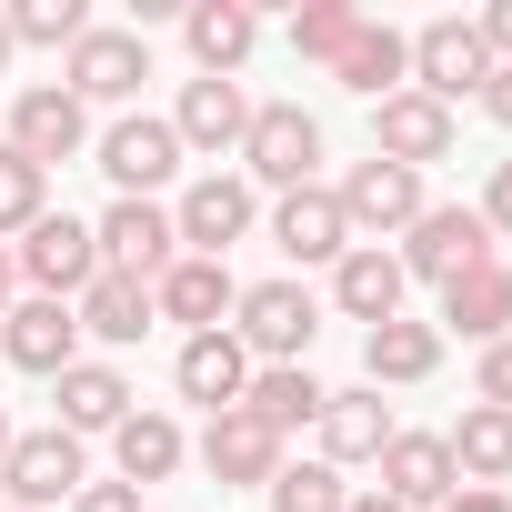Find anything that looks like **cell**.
I'll use <instances>...</instances> for the list:
<instances>
[{
	"label": "cell",
	"mask_w": 512,
	"mask_h": 512,
	"mask_svg": "<svg viewBox=\"0 0 512 512\" xmlns=\"http://www.w3.org/2000/svg\"><path fill=\"white\" fill-rule=\"evenodd\" d=\"M81 482H91V452L61 422L51 432H11V452H0V492H11V512H61Z\"/></svg>",
	"instance_id": "1"
},
{
	"label": "cell",
	"mask_w": 512,
	"mask_h": 512,
	"mask_svg": "<svg viewBox=\"0 0 512 512\" xmlns=\"http://www.w3.org/2000/svg\"><path fill=\"white\" fill-rule=\"evenodd\" d=\"M21 282L41 292V302H81L91 282H101V241H91V221H71V211H41L31 231H21Z\"/></svg>",
	"instance_id": "2"
},
{
	"label": "cell",
	"mask_w": 512,
	"mask_h": 512,
	"mask_svg": "<svg viewBox=\"0 0 512 512\" xmlns=\"http://www.w3.org/2000/svg\"><path fill=\"white\" fill-rule=\"evenodd\" d=\"M492 262V231H482V211H462V201H422V221L402 231V282H462V272H482Z\"/></svg>",
	"instance_id": "3"
},
{
	"label": "cell",
	"mask_w": 512,
	"mask_h": 512,
	"mask_svg": "<svg viewBox=\"0 0 512 512\" xmlns=\"http://www.w3.org/2000/svg\"><path fill=\"white\" fill-rule=\"evenodd\" d=\"M322 161V121L302 101H251V131H241V181H272V191H302Z\"/></svg>",
	"instance_id": "4"
},
{
	"label": "cell",
	"mask_w": 512,
	"mask_h": 512,
	"mask_svg": "<svg viewBox=\"0 0 512 512\" xmlns=\"http://www.w3.org/2000/svg\"><path fill=\"white\" fill-rule=\"evenodd\" d=\"M482 81H492V41H482V21H422V31H412V91H422V101L452 111L462 91L482 101Z\"/></svg>",
	"instance_id": "5"
},
{
	"label": "cell",
	"mask_w": 512,
	"mask_h": 512,
	"mask_svg": "<svg viewBox=\"0 0 512 512\" xmlns=\"http://www.w3.org/2000/svg\"><path fill=\"white\" fill-rule=\"evenodd\" d=\"M91 241H101V272H121V282H141V292L181 262V231H171L161 201H111V211L91 221Z\"/></svg>",
	"instance_id": "6"
},
{
	"label": "cell",
	"mask_w": 512,
	"mask_h": 512,
	"mask_svg": "<svg viewBox=\"0 0 512 512\" xmlns=\"http://www.w3.org/2000/svg\"><path fill=\"white\" fill-rule=\"evenodd\" d=\"M231 312H241V322H231V342H241V352H262V362H302V352H312V332H322V302H312L302 282H251Z\"/></svg>",
	"instance_id": "7"
},
{
	"label": "cell",
	"mask_w": 512,
	"mask_h": 512,
	"mask_svg": "<svg viewBox=\"0 0 512 512\" xmlns=\"http://www.w3.org/2000/svg\"><path fill=\"white\" fill-rule=\"evenodd\" d=\"M262 221V201H251V181L241 171H201L191 191H181V211H171V231H181V251H201V262H221V251Z\"/></svg>",
	"instance_id": "8"
},
{
	"label": "cell",
	"mask_w": 512,
	"mask_h": 512,
	"mask_svg": "<svg viewBox=\"0 0 512 512\" xmlns=\"http://www.w3.org/2000/svg\"><path fill=\"white\" fill-rule=\"evenodd\" d=\"M191 452H201V472H211L221 492H272V472L292 462V452H282V442H272L262 422L241 412V402H231V412H211V432H201Z\"/></svg>",
	"instance_id": "9"
},
{
	"label": "cell",
	"mask_w": 512,
	"mask_h": 512,
	"mask_svg": "<svg viewBox=\"0 0 512 512\" xmlns=\"http://www.w3.org/2000/svg\"><path fill=\"white\" fill-rule=\"evenodd\" d=\"M101 171H111V191H121V201H151V191L181 171V131H171V121H151V111H131V121H111V131H101Z\"/></svg>",
	"instance_id": "10"
},
{
	"label": "cell",
	"mask_w": 512,
	"mask_h": 512,
	"mask_svg": "<svg viewBox=\"0 0 512 512\" xmlns=\"http://www.w3.org/2000/svg\"><path fill=\"white\" fill-rule=\"evenodd\" d=\"M151 81V51H141V31H81L71 41V71H61V91L91 111V101H131Z\"/></svg>",
	"instance_id": "11"
},
{
	"label": "cell",
	"mask_w": 512,
	"mask_h": 512,
	"mask_svg": "<svg viewBox=\"0 0 512 512\" xmlns=\"http://www.w3.org/2000/svg\"><path fill=\"white\" fill-rule=\"evenodd\" d=\"M81 141H91V111H81L61 81H41V91H21V101H11V151H21L31 171L81 161Z\"/></svg>",
	"instance_id": "12"
},
{
	"label": "cell",
	"mask_w": 512,
	"mask_h": 512,
	"mask_svg": "<svg viewBox=\"0 0 512 512\" xmlns=\"http://www.w3.org/2000/svg\"><path fill=\"white\" fill-rule=\"evenodd\" d=\"M452 111L442 101H422V91H392V101H372V161H402V171H422V161H452Z\"/></svg>",
	"instance_id": "13"
},
{
	"label": "cell",
	"mask_w": 512,
	"mask_h": 512,
	"mask_svg": "<svg viewBox=\"0 0 512 512\" xmlns=\"http://www.w3.org/2000/svg\"><path fill=\"white\" fill-rule=\"evenodd\" d=\"M332 201H342L352 241H382V231H412V221H422V171H402V161H362Z\"/></svg>",
	"instance_id": "14"
},
{
	"label": "cell",
	"mask_w": 512,
	"mask_h": 512,
	"mask_svg": "<svg viewBox=\"0 0 512 512\" xmlns=\"http://www.w3.org/2000/svg\"><path fill=\"white\" fill-rule=\"evenodd\" d=\"M272 241H282V262H302V272L322 262V272H332L342 251H352V221H342V201H332L322 181H302V191L272 201Z\"/></svg>",
	"instance_id": "15"
},
{
	"label": "cell",
	"mask_w": 512,
	"mask_h": 512,
	"mask_svg": "<svg viewBox=\"0 0 512 512\" xmlns=\"http://www.w3.org/2000/svg\"><path fill=\"white\" fill-rule=\"evenodd\" d=\"M402 251H382V241H352L342 262H332V312H352L362 332H382V322H402Z\"/></svg>",
	"instance_id": "16"
},
{
	"label": "cell",
	"mask_w": 512,
	"mask_h": 512,
	"mask_svg": "<svg viewBox=\"0 0 512 512\" xmlns=\"http://www.w3.org/2000/svg\"><path fill=\"white\" fill-rule=\"evenodd\" d=\"M0 352H11L21 372H41V382H61L71 362H81V322H71V302H11L0 312Z\"/></svg>",
	"instance_id": "17"
},
{
	"label": "cell",
	"mask_w": 512,
	"mask_h": 512,
	"mask_svg": "<svg viewBox=\"0 0 512 512\" xmlns=\"http://www.w3.org/2000/svg\"><path fill=\"white\" fill-rule=\"evenodd\" d=\"M372 492H392L402 512H442V502L462 492V472H452L442 432H392V442H382V482H372Z\"/></svg>",
	"instance_id": "18"
},
{
	"label": "cell",
	"mask_w": 512,
	"mask_h": 512,
	"mask_svg": "<svg viewBox=\"0 0 512 512\" xmlns=\"http://www.w3.org/2000/svg\"><path fill=\"white\" fill-rule=\"evenodd\" d=\"M241 302V282H231V262H201V251H181V262L151 282V312L161 322H181V332H221V312Z\"/></svg>",
	"instance_id": "19"
},
{
	"label": "cell",
	"mask_w": 512,
	"mask_h": 512,
	"mask_svg": "<svg viewBox=\"0 0 512 512\" xmlns=\"http://www.w3.org/2000/svg\"><path fill=\"white\" fill-rule=\"evenodd\" d=\"M171 382H181V402L231 412V402L251 392V352L231 342V322H221V332H191V342H181V362H171Z\"/></svg>",
	"instance_id": "20"
},
{
	"label": "cell",
	"mask_w": 512,
	"mask_h": 512,
	"mask_svg": "<svg viewBox=\"0 0 512 512\" xmlns=\"http://www.w3.org/2000/svg\"><path fill=\"white\" fill-rule=\"evenodd\" d=\"M181 41H191L201 81H231V71L251 61V41H262V11H251V0H191V11H181Z\"/></svg>",
	"instance_id": "21"
},
{
	"label": "cell",
	"mask_w": 512,
	"mask_h": 512,
	"mask_svg": "<svg viewBox=\"0 0 512 512\" xmlns=\"http://www.w3.org/2000/svg\"><path fill=\"white\" fill-rule=\"evenodd\" d=\"M392 432H402V422H392V402H382L372 382H352V392L322 402V462H332V472H342V462H382Z\"/></svg>",
	"instance_id": "22"
},
{
	"label": "cell",
	"mask_w": 512,
	"mask_h": 512,
	"mask_svg": "<svg viewBox=\"0 0 512 512\" xmlns=\"http://www.w3.org/2000/svg\"><path fill=\"white\" fill-rule=\"evenodd\" d=\"M332 81H342V91H362V101H392V91H412V31H392V21H362V31H352V51L332 61Z\"/></svg>",
	"instance_id": "23"
},
{
	"label": "cell",
	"mask_w": 512,
	"mask_h": 512,
	"mask_svg": "<svg viewBox=\"0 0 512 512\" xmlns=\"http://www.w3.org/2000/svg\"><path fill=\"white\" fill-rule=\"evenodd\" d=\"M171 131H181V151H241V131H251V101H241V81H181V111H171Z\"/></svg>",
	"instance_id": "24"
},
{
	"label": "cell",
	"mask_w": 512,
	"mask_h": 512,
	"mask_svg": "<svg viewBox=\"0 0 512 512\" xmlns=\"http://www.w3.org/2000/svg\"><path fill=\"white\" fill-rule=\"evenodd\" d=\"M432 332H462V342H512V272L502 262H482V272H462L452 292H442V322Z\"/></svg>",
	"instance_id": "25"
},
{
	"label": "cell",
	"mask_w": 512,
	"mask_h": 512,
	"mask_svg": "<svg viewBox=\"0 0 512 512\" xmlns=\"http://www.w3.org/2000/svg\"><path fill=\"white\" fill-rule=\"evenodd\" d=\"M322 402H332V392H322L302 362H262V372H251V392H241V412L262 422L272 442H292L302 422H322Z\"/></svg>",
	"instance_id": "26"
},
{
	"label": "cell",
	"mask_w": 512,
	"mask_h": 512,
	"mask_svg": "<svg viewBox=\"0 0 512 512\" xmlns=\"http://www.w3.org/2000/svg\"><path fill=\"white\" fill-rule=\"evenodd\" d=\"M442 452H452V472H462L472 492H502V482H512V412L472 402V412L442 432Z\"/></svg>",
	"instance_id": "27"
},
{
	"label": "cell",
	"mask_w": 512,
	"mask_h": 512,
	"mask_svg": "<svg viewBox=\"0 0 512 512\" xmlns=\"http://www.w3.org/2000/svg\"><path fill=\"white\" fill-rule=\"evenodd\" d=\"M362 372H372V392H382V382L412 392V382L442 372V332H432V322H382V332H362Z\"/></svg>",
	"instance_id": "28"
},
{
	"label": "cell",
	"mask_w": 512,
	"mask_h": 512,
	"mask_svg": "<svg viewBox=\"0 0 512 512\" xmlns=\"http://www.w3.org/2000/svg\"><path fill=\"white\" fill-rule=\"evenodd\" d=\"M121 422H131V382L111 362H71L61 372V432L81 442V432H121Z\"/></svg>",
	"instance_id": "29"
},
{
	"label": "cell",
	"mask_w": 512,
	"mask_h": 512,
	"mask_svg": "<svg viewBox=\"0 0 512 512\" xmlns=\"http://www.w3.org/2000/svg\"><path fill=\"white\" fill-rule=\"evenodd\" d=\"M71 322H81L91 342H111V352H121V342H141V332H151L161 312H151V292H141V282H121V272H101V282H91V292L71 302Z\"/></svg>",
	"instance_id": "30"
},
{
	"label": "cell",
	"mask_w": 512,
	"mask_h": 512,
	"mask_svg": "<svg viewBox=\"0 0 512 512\" xmlns=\"http://www.w3.org/2000/svg\"><path fill=\"white\" fill-rule=\"evenodd\" d=\"M181 452H191V442H181V422H171V412H131V422L111 432V462H121V482H131V492H141V482H171V472H181Z\"/></svg>",
	"instance_id": "31"
},
{
	"label": "cell",
	"mask_w": 512,
	"mask_h": 512,
	"mask_svg": "<svg viewBox=\"0 0 512 512\" xmlns=\"http://www.w3.org/2000/svg\"><path fill=\"white\" fill-rule=\"evenodd\" d=\"M0 21H11V51H21V41H31V51H71V41L91 31L81 0H11Z\"/></svg>",
	"instance_id": "32"
},
{
	"label": "cell",
	"mask_w": 512,
	"mask_h": 512,
	"mask_svg": "<svg viewBox=\"0 0 512 512\" xmlns=\"http://www.w3.org/2000/svg\"><path fill=\"white\" fill-rule=\"evenodd\" d=\"M352 31H362L352 0H312V11H292V51H302V61H322V71L352 51Z\"/></svg>",
	"instance_id": "33"
},
{
	"label": "cell",
	"mask_w": 512,
	"mask_h": 512,
	"mask_svg": "<svg viewBox=\"0 0 512 512\" xmlns=\"http://www.w3.org/2000/svg\"><path fill=\"white\" fill-rule=\"evenodd\" d=\"M342 502H352V482L332 462H282L272 472V512H342Z\"/></svg>",
	"instance_id": "34"
},
{
	"label": "cell",
	"mask_w": 512,
	"mask_h": 512,
	"mask_svg": "<svg viewBox=\"0 0 512 512\" xmlns=\"http://www.w3.org/2000/svg\"><path fill=\"white\" fill-rule=\"evenodd\" d=\"M41 191H51V171H31V161H21L11 141H0V241H11V231H31V221L51 211Z\"/></svg>",
	"instance_id": "35"
},
{
	"label": "cell",
	"mask_w": 512,
	"mask_h": 512,
	"mask_svg": "<svg viewBox=\"0 0 512 512\" xmlns=\"http://www.w3.org/2000/svg\"><path fill=\"white\" fill-rule=\"evenodd\" d=\"M472 402L512 412V342H492V352H482V382H472Z\"/></svg>",
	"instance_id": "36"
},
{
	"label": "cell",
	"mask_w": 512,
	"mask_h": 512,
	"mask_svg": "<svg viewBox=\"0 0 512 512\" xmlns=\"http://www.w3.org/2000/svg\"><path fill=\"white\" fill-rule=\"evenodd\" d=\"M61 512H141V492H131V482H81Z\"/></svg>",
	"instance_id": "37"
},
{
	"label": "cell",
	"mask_w": 512,
	"mask_h": 512,
	"mask_svg": "<svg viewBox=\"0 0 512 512\" xmlns=\"http://www.w3.org/2000/svg\"><path fill=\"white\" fill-rule=\"evenodd\" d=\"M482 231H512V161H492V191H482Z\"/></svg>",
	"instance_id": "38"
},
{
	"label": "cell",
	"mask_w": 512,
	"mask_h": 512,
	"mask_svg": "<svg viewBox=\"0 0 512 512\" xmlns=\"http://www.w3.org/2000/svg\"><path fill=\"white\" fill-rule=\"evenodd\" d=\"M482 111L512 131V61H492V81H482Z\"/></svg>",
	"instance_id": "39"
},
{
	"label": "cell",
	"mask_w": 512,
	"mask_h": 512,
	"mask_svg": "<svg viewBox=\"0 0 512 512\" xmlns=\"http://www.w3.org/2000/svg\"><path fill=\"white\" fill-rule=\"evenodd\" d=\"M482 41H492V61H512V0H492V11H482Z\"/></svg>",
	"instance_id": "40"
},
{
	"label": "cell",
	"mask_w": 512,
	"mask_h": 512,
	"mask_svg": "<svg viewBox=\"0 0 512 512\" xmlns=\"http://www.w3.org/2000/svg\"><path fill=\"white\" fill-rule=\"evenodd\" d=\"M442 512H512V492H472V482H462V492H452Z\"/></svg>",
	"instance_id": "41"
},
{
	"label": "cell",
	"mask_w": 512,
	"mask_h": 512,
	"mask_svg": "<svg viewBox=\"0 0 512 512\" xmlns=\"http://www.w3.org/2000/svg\"><path fill=\"white\" fill-rule=\"evenodd\" d=\"M11 292H21V262H11V241H0V312H11Z\"/></svg>",
	"instance_id": "42"
},
{
	"label": "cell",
	"mask_w": 512,
	"mask_h": 512,
	"mask_svg": "<svg viewBox=\"0 0 512 512\" xmlns=\"http://www.w3.org/2000/svg\"><path fill=\"white\" fill-rule=\"evenodd\" d=\"M342 512H402V502H392V492H352Z\"/></svg>",
	"instance_id": "43"
},
{
	"label": "cell",
	"mask_w": 512,
	"mask_h": 512,
	"mask_svg": "<svg viewBox=\"0 0 512 512\" xmlns=\"http://www.w3.org/2000/svg\"><path fill=\"white\" fill-rule=\"evenodd\" d=\"M0 71H11V21H0Z\"/></svg>",
	"instance_id": "44"
},
{
	"label": "cell",
	"mask_w": 512,
	"mask_h": 512,
	"mask_svg": "<svg viewBox=\"0 0 512 512\" xmlns=\"http://www.w3.org/2000/svg\"><path fill=\"white\" fill-rule=\"evenodd\" d=\"M0 452H11V412H0Z\"/></svg>",
	"instance_id": "45"
},
{
	"label": "cell",
	"mask_w": 512,
	"mask_h": 512,
	"mask_svg": "<svg viewBox=\"0 0 512 512\" xmlns=\"http://www.w3.org/2000/svg\"><path fill=\"white\" fill-rule=\"evenodd\" d=\"M0 512H11V502H0Z\"/></svg>",
	"instance_id": "46"
}]
</instances>
